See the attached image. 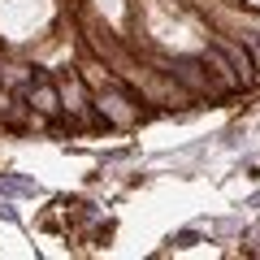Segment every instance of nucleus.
I'll use <instances>...</instances> for the list:
<instances>
[{"label": "nucleus", "mask_w": 260, "mask_h": 260, "mask_svg": "<svg viewBox=\"0 0 260 260\" xmlns=\"http://www.w3.org/2000/svg\"><path fill=\"white\" fill-rule=\"evenodd\" d=\"M247 204H251V208H256V204H260V191H256V195H251V200H247Z\"/></svg>", "instance_id": "obj_6"}, {"label": "nucleus", "mask_w": 260, "mask_h": 260, "mask_svg": "<svg viewBox=\"0 0 260 260\" xmlns=\"http://www.w3.org/2000/svg\"><path fill=\"white\" fill-rule=\"evenodd\" d=\"M0 191L5 195H39V186L26 182V178H18V174H0Z\"/></svg>", "instance_id": "obj_3"}, {"label": "nucleus", "mask_w": 260, "mask_h": 260, "mask_svg": "<svg viewBox=\"0 0 260 260\" xmlns=\"http://www.w3.org/2000/svg\"><path fill=\"white\" fill-rule=\"evenodd\" d=\"M169 243H174V247H186V243H195V230H182V234H174Z\"/></svg>", "instance_id": "obj_4"}, {"label": "nucleus", "mask_w": 260, "mask_h": 260, "mask_svg": "<svg viewBox=\"0 0 260 260\" xmlns=\"http://www.w3.org/2000/svg\"><path fill=\"white\" fill-rule=\"evenodd\" d=\"M26 100H30V109H35V113H44V117H52V113L61 109V104H56V87L48 83L44 74H39L35 83L26 87Z\"/></svg>", "instance_id": "obj_1"}, {"label": "nucleus", "mask_w": 260, "mask_h": 260, "mask_svg": "<svg viewBox=\"0 0 260 260\" xmlns=\"http://www.w3.org/2000/svg\"><path fill=\"white\" fill-rule=\"evenodd\" d=\"M0 217H5V221H18V213H13V204H0Z\"/></svg>", "instance_id": "obj_5"}, {"label": "nucleus", "mask_w": 260, "mask_h": 260, "mask_svg": "<svg viewBox=\"0 0 260 260\" xmlns=\"http://www.w3.org/2000/svg\"><path fill=\"white\" fill-rule=\"evenodd\" d=\"M217 48H221V52H225V61L234 65V74H239V83L247 87V83H251V56L243 52L239 44H230V39H217Z\"/></svg>", "instance_id": "obj_2"}]
</instances>
